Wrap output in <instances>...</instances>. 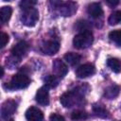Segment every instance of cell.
Masks as SVG:
<instances>
[{
    "label": "cell",
    "instance_id": "1",
    "mask_svg": "<svg viewBox=\"0 0 121 121\" xmlns=\"http://www.w3.org/2000/svg\"><path fill=\"white\" fill-rule=\"evenodd\" d=\"M84 97V89L82 87H78L73 91H69L64 93L60 101L61 105L65 108H71L75 105H78L83 101Z\"/></svg>",
    "mask_w": 121,
    "mask_h": 121
},
{
    "label": "cell",
    "instance_id": "2",
    "mask_svg": "<svg viewBox=\"0 0 121 121\" xmlns=\"http://www.w3.org/2000/svg\"><path fill=\"white\" fill-rule=\"evenodd\" d=\"M30 84V78L28 76L23 73H18L14 75L9 83L8 85H4L5 88L9 90H18V89H25Z\"/></svg>",
    "mask_w": 121,
    "mask_h": 121
},
{
    "label": "cell",
    "instance_id": "3",
    "mask_svg": "<svg viewBox=\"0 0 121 121\" xmlns=\"http://www.w3.org/2000/svg\"><path fill=\"white\" fill-rule=\"evenodd\" d=\"M93 41L94 37L91 31H82L74 37L73 44L78 49H85L93 43Z\"/></svg>",
    "mask_w": 121,
    "mask_h": 121
},
{
    "label": "cell",
    "instance_id": "4",
    "mask_svg": "<svg viewBox=\"0 0 121 121\" xmlns=\"http://www.w3.org/2000/svg\"><path fill=\"white\" fill-rule=\"evenodd\" d=\"M39 20V12L35 8H29L23 10L21 15L22 23L26 26H34Z\"/></svg>",
    "mask_w": 121,
    "mask_h": 121
},
{
    "label": "cell",
    "instance_id": "5",
    "mask_svg": "<svg viewBox=\"0 0 121 121\" xmlns=\"http://www.w3.org/2000/svg\"><path fill=\"white\" fill-rule=\"evenodd\" d=\"M55 8L58 9L59 13L62 16H72L77 11V4L75 2H60L53 1L51 2Z\"/></svg>",
    "mask_w": 121,
    "mask_h": 121
},
{
    "label": "cell",
    "instance_id": "6",
    "mask_svg": "<svg viewBox=\"0 0 121 121\" xmlns=\"http://www.w3.org/2000/svg\"><path fill=\"white\" fill-rule=\"evenodd\" d=\"M29 49V45L26 41H20L19 43H17L12 48H11V54L14 58L18 59L20 60L21 58H23L24 56H26V54L27 53Z\"/></svg>",
    "mask_w": 121,
    "mask_h": 121
},
{
    "label": "cell",
    "instance_id": "7",
    "mask_svg": "<svg viewBox=\"0 0 121 121\" xmlns=\"http://www.w3.org/2000/svg\"><path fill=\"white\" fill-rule=\"evenodd\" d=\"M52 67H53V72H54L55 76L58 78H64L66 76V74L68 73L67 65L64 63L63 60H61L60 59H56L53 61Z\"/></svg>",
    "mask_w": 121,
    "mask_h": 121
},
{
    "label": "cell",
    "instance_id": "8",
    "mask_svg": "<svg viewBox=\"0 0 121 121\" xmlns=\"http://www.w3.org/2000/svg\"><path fill=\"white\" fill-rule=\"evenodd\" d=\"M41 49L44 54L54 55L60 49V43L56 40H48L42 44Z\"/></svg>",
    "mask_w": 121,
    "mask_h": 121
},
{
    "label": "cell",
    "instance_id": "9",
    "mask_svg": "<svg viewBox=\"0 0 121 121\" xmlns=\"http://www.w3.org/2000/svg\"><path fill=\"white\" fill-rule=\"evenodd\" d=\"M95 72V68L93 64L85 63V64L80 65L78 68H77L76 75L79 78H88V77L94 75Z\"/></svg>",
    "mask_w": 121,
    "mask_h": 121
},
{
    "label": "cell",
    "instance_id": "10",
    "mask_svg": "<svg viewBox=\"0 0 121 121\" xmlns=\"http://www.w3.org/2000/svg\"><path fill=\"white\" fill-rule=\"evenodd\" d=\"M17 109V103L14 100H7L2 104L1 107V116L2 118H8L9 115L13 114Z\"/></svg>",
    "mask_w": 121,
    "mask_h": 121
},
{
    "label": "cell",
    "instance_id": "11",
    "mask_svg": "<svg viewBox=\"0 0 121 121\" xmlns=\"http://www.w3.org/2000/svg\"><path fill=\"white\" fill-rule=\"evenodd\" d=\"M48 87L46 85L41 87L38 89L36 93V101L42 105V106H46L49 103V92H48Z\"/></svg>",
    "mask_w": 121,
    "mask_h": 121
},
{
    "label": "cell",
    "instance_id": "12",
    "mask_svg": "<svg viewBox=\"0 0 121 121\" xmlns=\"http://www.w3.org/2000/svg\"><path fill=\"white\" fill-rule=\"evenodd\" d=\"M26 118L27 121H43V113L40 109L36 107H30L26 112Z\"/></svg>",
    "mask_w": 121,
    "mask_h": 121
},
{
    "label": "cell",
    "instance_id": "13",
    "mask_svg": "<svg viewBox=\"0 0 121 121\" xmlns=\"http://www.w3.org/2000/svg\"><path fill=\"white\" fill-rule=\"evenodd\" d=\"M88 14L93 18H99L103 15V9L98 3H92L87 8Z\"/></svg>",
    "mask_w": 121,
    "mask_h": 121
},
{
    "label": "cell",
    "instance_id": "14",
    "mask_svg": "<svg viewBox=\"0 0 121 121\" xmlns=\"http://www.w3.org/2000/svg\"><path fill=\"white\" fill-rule=\"evenodd\" d=\"M64 60L71 66H74L76 64H78L79 61H80V55L77 54V53H74V52H68L64 55Z\"/></svg>",
    "mask_w": 121,
    "mask_h": 121
},
{
    "label": "cell",
    "instance_id": "15",
    "mask_svg": "<svg viewBox=\"0 0 121 121\" xmlns=\"http://www.w3.org/2000/svg\"><path fill=\"white\" fill-rule=\"evenodd\" d=\"M120 92V88L117 85H112L105 89L104 91V96L108 99H113L115 98Z\"/></svg>",
    "mask_w": 121,
    "mask_h": 121
},
{
    "label": "cell",
    "instance_id": "16",
    "mask_svg": "<svg viewBox=\"0 0 121 121\" xmlns=\"http://www.w3.org/2000/svg\"><path fill=\"white\" fill-rule=\"evenodd\" d=\"M108 67L114 73L121 72V60L117 58H110L107 60Z\"/></svg>",
    "mask_w": 121,
    "mask_h": 121
},
{
    "label": "cell",
    "instance_id": "17",
    "mask_svg": "<svg viewBox=\"0 0 121 121\" xmlns=\"http://www.w3.org/2000/svg\"><path fill=\"white\" fill-rule=\"evenodd\" d=\"M11 13H12V9L10 7L4 6V7L1 8V9H0V18H1L2 24L7 23L10 19Z\"/></svg>",
    "mask_w": 121,
    "mask_h": 121
},
{
    "label": "cell",
    "instance_id": "18",
    "mask_svg": "<svg viewBox=\"0 0 121 121\" xmlns=\"http://www.w3.org/2000/svg\"><path fill=\"white\" fill-rule=\"evenodd\" d=\"M44 85H46L48 88H55L59 84V78L55 75H48L44 78Z\"/></svg>",
    "mask_w": 121,
    "mask_h": 121
},
{
    "label": "cell",
    "instance_id": "19",
    "mask_svg": "<svg viewBox=\"0 0 121 121\" xmlns=\"http://www.w3.org/2000/svg\"><path fill=\"white\" fill-rule=\"evenodd\" d=\"M120 22H121V10L113 11L108 19V23L110 26H115V25L119 24Z\"/></svg>",
    "mask_w": 121,
    "mask_h": 121
},
{
    "label": "cell",
    "instance_id": "20",
    "mask_svg": "<svg viewBox=\"0 0 121 121\" xmlns=\"http://www.w3.org/2000/svg\"><path fill=\"white\" fill-rule=\"evenodd\" d=\"M87 117H88L87 113L84 111H80V110L74 111L71 114V119L74 121H84L87 119Z\"/></svg>",
    "mask_w": 121,
    "mask_h": 121
},
{
    "label": "cell",
    "instance_id": "21",
    "mask_svg": "<svg viewBox=\"0 0 121 121\" xmlns=\"http://www.w3.org/2000/svg\"><path fill=\"white\" fill-rule=\"evenodd\" d=\"M109 38L112 42L115 43L117 45H121V29L111 31L109 33Z\"/></svg>",
    "mask_w": 121,
    "mask_h": 121
},
{
    "label": "cell",
    "instance_id": "22",
    "mask_svg": "<svg viewBox=\"0 0 121 121\" xmlns=\"http://www.w3.org/2000/svg\"><path fill=\"white\" fill-rule=\"evenodd\" d=\"M93 111L94 112L99 116V117H102V118H105L108 116V111L101 105H94L93 107Z\"/></svg>",
    "mask_w": 121,
    "mask_h": 121
},
{
    "label": "cell",
    "instance_id": "23",
    "mask_svg": "<svg viewBox=\"0 0 121 121\" xmlns=\"http://www.w3.org/2000/svg\"><path fill=\"white\" fill-rule=\"evenodd\" d=\"M37 2L36 1H31V0H24V1H21L20 2V7L21 9L24 10V9H29V8H33L34 5H36Z\"/></svg>",
    "mask_w": 121,
    "mask_h": 121
},
{
    "label": "cell",
    "instance_id": "24",
    "mask_svg": "<svg viewBox=\"0 0 121 121\" xmlns=\"http://www.w3.org/2000/svg\"><path fill=\"white\" fill-rule=\"evenodd\" d=\"M89 26H90V25L86 21H78V26H77L78 29L80 32H82V31H89V29H88Z\"/></svg>",
    "mask_w": 121,
    "mask_h": 121
},
{
    "label": "cell",
    "instance_id": "25",
    "mask_svg": "<svg viewBox=\"0 0 121 121\" xmlns=\"http://www.w3.org/2000/svg\"><path fill=\"white\" fill-rule=\"evenodd\" d=\"M0 40H1L0 47H1V48H4V47L6 46V44L8 43V42H9V35H8V34H6L5 32H1Z\"/></svg>",
    "mask_w": 121,
    "mask_h": 121
},
{
    "label": "cell",
    "instance_id": "26",
    "mask_svg": "<svg viewBox=\"0 0 121 121\" xmlns=\"http://www.w3.org/2000/svg\"><path fill=\"white\" fill-rule=\"evenodd\" d=\"M49 120L50 121H65L64 117L60 114H58V113H52L49 116Z\"/></svg>",
    "mask_w": 121,
    "mask_h": 121
},
{
    "label": "cell",
    "instance_id": "27",
    "mask_svg": "<svg viewBox=\"0 0 121 121\" xmlns=\"http://www.w3.org/2000/svg\"><path fill=\"white\" fill-rule=\"evenodd\" d=\"M106 3L108 4V5H110V6H112V7H113V6H116L118 3H119V1L118 0H115V1H112V0H107L106 1Z\"/></svg>",
    "mask_w": 121,
    "mask_h": 121
},
{
    "label": "cell",
    "instance_id": "28",
    "mask_svg": "<svg viewBox=\"0 0 121 121\" xmlns=\"http://www.w3.org/2000/svg\"><path fill=\"white\" fill-rule=\"evenodd\" d=\"M4 121H14V119H13V118H9V117H8V118H6Z\"/></svg>",
    "mask_w": 121,
    "mask_h": 121
},
{
    "label": "cell",
    "instance_id": "29",
    "mask_svg": "<svg viewBox=\"0 0 121 121\" xmlns=\"http://www.w3.org/2000/svg\"><path fill=\"white\" fill-rule=\"evenodd\" d=\"M3 76H4V68L1 67V76L0 77H3Z\"/></svg>",
    "mask_w": 121,
    "mask_h": 121
}]
</instances>
